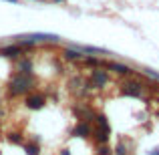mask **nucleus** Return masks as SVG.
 Returning a JSON list of instances; mask_svg holds the SVG:
<instances>
[{"mask_svg":"<svg viewBox=\"0 0 159 155\" xmlns=\"http://www.w3.org/2000/svg\"><path fill=\"white\" fill-rule=\"evenodd\" d=\"M32 89V81L26 77V75H16V77L10 79V87H8V93L12 95V97H18V95H24L28 93V91Z\"/></svg>","mask_w":159,"mask_h":155,"instance_id":"obj_1","label":"nucleus"},{"mask_svg":"<svg viewBox=\"0 0 159 155\" xmlns=\"http://www.w3.org/2000/svg\"><path fill=\"white\" fill-rule=\"evenodd\" d=\"M44 103H47V97H44L43 93H30L26 97V101H24V105H26L28 109H43L44 107Z\"/></svg>","mask_w":159,"mask_h":155,"instance_id":"obj_2","label":"nucleus"},{"mask_svg":"<svg viewBox=\"0 0 159 155\" xmlns=\"http://www.w3.org/2000/svg\"><path fill=\"white\" fill-rule=\"evenodd\" d=\"M107 81H109V75L105 73V71H93L89 87H91V85H93V87H105Z\"/></svg>","mask_w":159,"mask_h":155,"instance_id":"obj_3","label":"nucleus"},{"mask_svg":"<svg viewBox=\"0 0 159 155\" xmlns=\"http://www.w3.org/2000/svg\"><path fill=\"white\" fill-rule=\"evenodd\" d=\"M123 95H129V97H141V85H137V83L125 85L123 87Z\"/></svg>","mask_w":159,"mask_h":155,"instance_id":"obj_4","label":"nucleus"},{"mask_svg":"<svg viewBox=\"0 0 159 155\" xmlns=\"http://www.w3.org/2000/svg\"><path fill=\"white\" fill-rule=\"evenodd\" d=\"M107 66H109V69H113V71H117L119 75H131V73H133L131 66H127V65H119V62H107Z\"/></svg>","mask_w":159,"mask_h":155,"instance_id":"obj_5","label":"nucleus"},{"mask_svg":"<svg viewBox=\"0 0 159 155\" xmlns=\"http://www.w3.org/2000/svg\"><path fill=\"white\" fill-rule=\"evenodd\" d=\"M73 135H79V137H89V135H91V127H89V123H79L77 127H75Z\"/></svg>","mask_w":159,"mask_h":155,"instance_id":"obj_6","label":"nucleus"},{"mask_svg":"<svg viewBox=\"0 0 159 155\" xmlns=\"http://www.w3.org/2000/svg\"><path fill=\"white\" fill-rule=\"evenodd\" d=\"M24 151H26V155H39V153H40L39 139H34L32 143H26V145H24Z\"/></svg>","mask_w":159,"mask_h":155,"instance_id":"obj_7","label":"nucleus"},{"mask_svg":"<svg viewBox=\"0 0 159 155\" xmlns=\"http://www.w3.org/2000/svg\"><path fill=\"white\" fill-rule=\"evenodd\" d=\"M97 123H99V129H101V131L111 133V127H109V119H107L105 115H97Z\"/></svg>","mask_w":159,"mask_h":155,"instance_id":"obj_8","label":"nucleus"},{"mask_svg":"<svg viewBox=\"0 0 159 155\" xmlns=\"http://www.w3.org/2000/svg\"><path fill=\"white\" fill-rule=\"evenodd\" d=\"M2 54H4V57L14 58V57L20 54V47H6V48H2Z\"/></svg>","mask_w":159,"mask_h":155,"instance_id":"obj_9","label":"nucleus"},{"mask_svg":"<svg viewBox=\"0 0 159 155\" xmlns=\"http://www.w3.org/2000/svg\"><path fill=\"white\" fill-rule=\"evenodd\" d=\"M18 69H20V73H22V75H28V73L32 71V62L28 61V58H24V61H20Z\"/></svg>","mask_w":159,"mask_h":155,"instance_id":"obj_10","label":"nucleus"},{"mask_svg":"<svg viewBox=\"0 0 159 155\" xmlns=\"http://www.w3.org/2000/svg\"><path fill=\"white\" fill-rule=\"evenodd\" d=\"M95 139H97L101 145H105L107 141H109V133H107V131H101V129H99V131L95 133Z\"/></svg>","mask_w":159,"mask_h":155,"instance_id":"obj_11","label":"nucleus"},{"mask_svg":"<svg viewBox=\"0 0 159 155\" xmlns=\"http://www.w3.org/2000/svg\"><path fill=\"white\" fill-rule=\"evenodd\" d=\"M65 57L69 58V61H75V58H81V52H79V51H73V48H66V51H65Z\"/></svg>","mask_w":159,"mask_h":155,"instance_id":"obj_12","label":"nucleus"},{"mask_svg":"<svg viewBox=\"0 0 159 155\" xmlns=\"http://www.w3.org/2000/svg\"><path fill=\"white\" fill-rule=\"evenodd\" d=\"M8 141H10V143H22V137H20L18 133H10V135H8Z\"/></svg>","mask_w":159,"mask_h":155,"instance_id":"obj_13","label":"nucleus"},{"mask_svg":"<svg viewBox=\"0 0 159 155\" xmlns=\"http://www.w3.org/2000/svg\"><path fill=\"white\" fill-rule=\"evenodd\" d=\"M115 153L117 155H127V147H125L123 143H119V145H117V149H115Z\"/></svg>","mask_w":159,"mask_h":155,"instance_id":"obj_14","label":"nucleus"},{"mask_svg":"<svg viewBox=\"0 0 159 155\" xmlns=\"http://www.w3.org/2000/svg\"><path fill=\"white\" fill-rule=\"evenodd\" d=\"M113 151H111V147H107V145H101L99 147V155H111Z\"/></svg>","mask_w":159,"mask_h":155,"instance_id":"obj_15","label":"nucleus"},{"mask_svg":"<svg viewBox=\"0 0 159 155\" xmlns=\"http://www.w3.org/2000/svg\"><path fill=\"white\" fill-rule=\"evenodd\" d=\"M85 62H87V65H91V66H99V65H101V61H97V58H93V57L85 58Z\"/></svg>","mask_w":159,"mask_h":155,"instance_id":"obj_16","label":"nucleus"},{"mask_svg":"<svg viewBox=\"0 0 159 155\" xmlns=\"http://www.w3.org/2000/svg\"><path fill=\"white\" fill-rule=\"evenodd\" d=\"M149 155H159V149H153V151L149 153Z\"/></svg>","mask_w":159,"mask_h":155,"instance_id":"obj_17","label":"nucleus"},{"mask_svg":"<svg viewBox=\"0 0 159 155\" xmlns=\"http://www.w3.org/2000/svg\"><path fill=\"white\" fill-rule=\"evenodd\" d=\"M62 155H70V153H69V149H62Z\"/></svg>","mask_w":159,"mask_h":155,"instance_id":"obj_18","label":"nucleus"},{"mask_svg":"<svg viewBox=\"0 0 159 155\" xmlns=\"http://www.w3.org/2000/svg\"><path fill=\"white\" fill-rule=\"evenodd\" d=\"M52 2H65V0H52Z\"/></svg>","mask_w":159,"mask_h":155,"instance_id":"obj_19","label":"nucleus"},{"mask_svg":"<svg viewBox=\"0 0 159 155\" xmlns=\"http://www.w3.org/2000/svg\"><path fill=\"white\" fill-rule=\"evenodd\" d=\"M6 2H16V0H6Z\"/></svg>","mask_w":159,"mask_h":155,"instance_id":"obj_20","label":"nucleus"}]
</instances>
